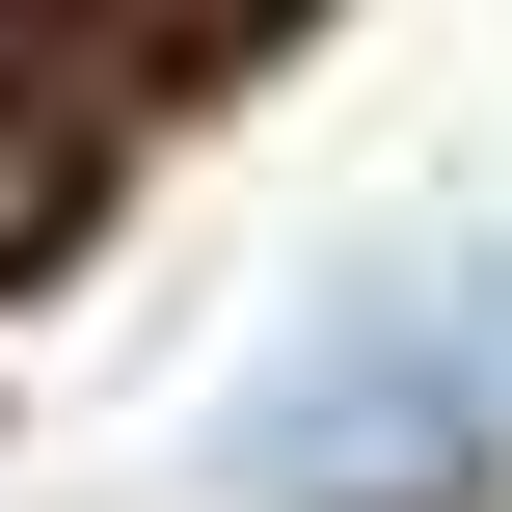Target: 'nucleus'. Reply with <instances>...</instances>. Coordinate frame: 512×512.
Here are the masks:
<instances>
[{
    "instance_id": "obj_3",
    "label": "nucleus",
    "mask_w": 512,
    "mask_h": 512,
    "mask_svg": "<svg viewBox=\"0 0 512 512\" xmlns=\"http://www.w3.org/2000/svg\"><path fill=\"white\" fill-rule=\"evenodd\" d=\"M459 324H486V378H512V243H486V270H459Z\"/></svg>"
},
{
    "instance_id": "obj_4",
    "label": "nucleus",
    "mask_w": 512,
    "mask_h": 512,
    "mask_svg": "<svg viewBox=\"0 0 512 512\" xmlns=\"http://www.w3.org/2000/svg\"><path fill=\"white\" fill-rule=\"evenodd\" d=\"M81 27H216V0H81Z\"/></svg>"
},
{
    "instance_id": "obj_1",
    "label": "nucleus",
    "mask_w": 512,
    "mask_h": 512,
    "mask_svg": "<svg viewBox=\"0 0 512 512\" xmlns=\"http://www.w3.org/2000/svg\"><path fill=\"white\" fill-rule=\"evenodd\" d=\"M512 432V378H486V324H459V270H351L243 405H216V486H270V512H324V486H459Z\"/></svg>"
},
{
    "instance_id": "obj_2",
    "label": "nucleus",
    "mask_w": 512,
    "mask_h": 512,
    "mask_svg": "<svg viewBox=\"0 0 512 512\" xmlns=\"http://www.w3.org/2000/svg\"><path fill=\"white\" fill-rule=\"evenodd\" d=\"M81 162H108V108H81V54H54V0H0V270L81 216Z\"/></svg>"
}]
</instances>
